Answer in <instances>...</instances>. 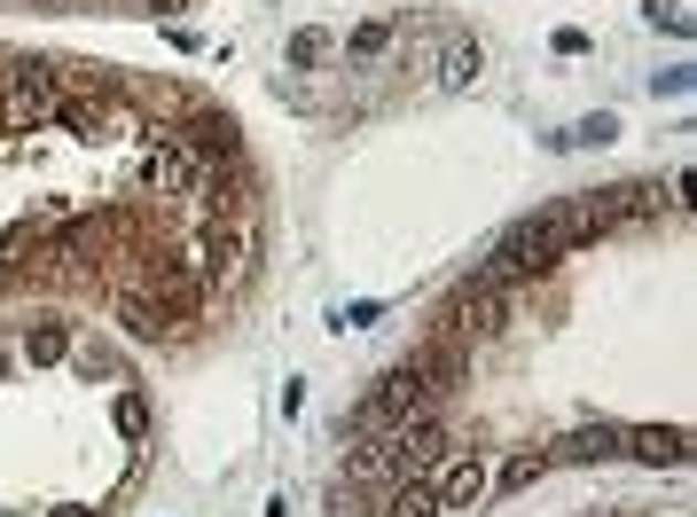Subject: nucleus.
Listing matches in <instances>:
<instances>
[{
  "mask_svg": "<svg viewBox=\"0 0 697 517\" xmlns=\"http://www.w3.org/2000/svg\"><path fill=\"white\" fill-rule=\"evenodd\" d=\"M321 55H329V32H298V40H291V63H298V71H314Z\"/></svg>",
  "mask_w": 697,
  "mask_h": 517,
  "instance_id": "obj_13",
  "label": "nucleus"
},
{
  "mask_svg": "<svg viewBox=\"0 0 697 517\" xmlns=\"http://www.w3.org/2000/svg\"><path fill=\"white\" fill-rule=\"evenodd\" d=\"M181 149H189L197 165H235V157H243V141H235V118H228V110H189Z\"/></svg>",
  "mask_w": 697,
  "mask_h": 517,
  "instance_id": "obj_3",
  "label": "nucleus"
},
{
  "mask_svg": "<svg viewBox=\"0 0 697 517\" xmlns=\"http://www.w3.org/2000/svg\"><path fill=\"white\" fill-rule=\"evenodd\" d=\"M627 455H643V463H666V471H674V463H689V431H682V423H643L635 440H627Z\"/></svg>",
  "mask_w": 697,
  "mask_h": 517,
  "instance_id": "obj_5",
  "label": "nucleus"
},
{
  "mask_svg": "<svg viewBox=\"0 0 697 517\" xmlns=\"http://www.w3.org/2000/svg\"><path fill=\"white\" fill-rule=\"evenodd\" d=\"M141 189H157V197H189V189H197V157H189L181 141L141 149Z\"/></svg>",
  "mask_w": 697,
  "mask_h": 517,
  "instance_id": "obj_4",
  "label": "nucleus"
},
{
  "mask_svg": "<svg viewBox=\"0 0 697 517\" xmlns=\"http://www.w3.org/2000/svg\"><path fill=\"white\" fill-rule=\"evenodd\" d=\"M118 369H126V361L110 354V345H86V354H78V377H86V384H95V377H118Z\"/></svg>",
  "mask_w": 697,
  "mask_h": 517,
  "instance_id": "obj_12",
  "label": "nucleus"
},
{
  "mask_svg": "<svg viewBox=\"0 0 697 517\" xmlns=\"http://www.w3.org/2000/svg\"><path fill=\"white\" fill-rule=\"evenodd\" d=\"M643 9H651V24H666V32H689V17L674 9V0H643Z\"/></svg>",
  "mask_w": 697,
  "mask_h": 517,
  "instance_id": "obj_15",
  "label": "nucleus"
},
{
  "mask_svg": "<svg viewBox=\"0 0 697 517\" xmlns=\"http://www.w3.org/2000/svg\"><path fill=\"white\" fill-rule=\"evenodd\" d=\"M541 471H549V455H509V463H501V486L517 494V486H534Z\"/></svg>",
  "mask_w": 697,
  "mask_h": 517,
  "instance_id": "obj_11",
  "label": "nucleus"
},
{
  "mask_svg": "<svg viewBox=\"0 0 697 517\" xmlns=\"http://www.w3.org/2000/svg\"><path fill=\"white\" fill-rule=\"evenodd\" d=\"M431 502H440V517H471V509L486 502V463H478V455H447Z\"/></svg>",
  "mask_w": 697,
  "mask_h": 517,
  "instance_id": "obj_2",
  "label": "nucleus"
},
{
  "mask_svg": "<svg viewBox=\"0 0 697 517\" xmlns=\"http://www.w3.org/2000/svg\"><path fill=\"white\" fill-rule=\"evenodd\" d=\"M0 369H9V354H0Z\"/></svg>",
  "mask_w": 697,
  "mask_h": 517,
  "instance_id": "obj_18",
  "label": "nucleus"
},
{
  "mask_svg": "<svg viewBox=\"0 0 697 517\" xmlns=\"http://www.w3.org/2000/svg\"><path fill=\"white\" fill-rule=\"evenodd\" d=\"M47 517H95V509H86V502H55Z\"/></svg>",
  "mask_w": 697,
  "mask_h": 517,
  "instance_id": "obj_17",
  "label": "nucleus"
},
{
  "mask_svg": "<svg viewBox=\"0 0 697 517\" xmlns=\"http://www.w3.org/2000/svg\"><path fill=\"white\" fill-rule=\"evenodd\" d=\"M24 354H32L40 369H47V361H63V354H71V329H63V321H40V329L24 337Z\"/></svg>",
  "mask_w": 697,
  "mask_h": 517,
  "instance_id": "obj_8",
  "label": "nucleus"
},
{
  "mask_svg": "<svg viewBox=\"0 0 697 517\" xmlns=\"http://www.w3.org/2000/svg\"><path fill=\"white\" fill-rule=\"evenodd\" d=\"M612 134H620V118H612V110H595V118H580L572 134H557V141H588V149H603Z\"/></svg>",
  "mask_w": 697,
  "mask_h": 517,
  "instance_id": "obj_9",
  "label": "nucleus"
},
{
  "mask_svg": "<svg viewBox=\"0 0 697 517\" xmlns=\"http://www.w3.org/2000/svg\"><path fill=\"white\" fill-rule=\"evenodd\" d=\"M110 423L126 431V440H141V431H149V400H141V392H126V400L110 408Z\"/></svg>",
  "mask_w": 697,
  "mask_h": 517,
  "instance_id": "obj_10",
  "label": "nucleus"
},
{
  "mask_svg": "<svg viewBox=\"0 0 697 517\" xmlns=\"http://www.w3.org/2000/svg\"><path fill=\"white\" fill-rule=\"evenodd\" d=\"M235 258H243V228L204 220L197 243H189V275H197V283H220V275H235Z\"/></svg>",
  "mask_w": 697,
  "mask_h": 517,
  "instance_id": "obj_1",
  "label": "nucleus"
},
{
  "mask_svg": "<svg viewBox=\"0 0 697 517\" xmlns=\"http://www.w3.org/2000/svg\"><path fill=\"white\" fill-rule=\"evenodd\" d=\"M478 63H486L478 48H455V55H447V86H471V78H478Z\"/></svg>",
  "mask_w": 697,
  "mask_h": 517,
  "instance_id": "obj_14",
  "label": "nucleus"
},
{
  "mask_svg": "<svg viewBox=\"0 0 697 517\" xmlns=\"http://www.w3.org/2000/svg\"><path fill=\"white\" fill-rule=\"evenodd\" d=\"M384 517H440V502H431L423 478H400V486H384Z\"/></svg>",
  "mask_w": 697,
  "mask_h": 517,
  "instance_id": "obj_6",
  "label": "nucleus"
},
{
  "mask_svg": "<svg viewBox=\"0 0 697 517\" xmlns=\"http://www.w3.org/2000/svg\"><path fill=\"white\" fill-rule=\"evenodd\" d=\"M557 455H572V463H603V455H620V431H603V423H595V431H572Z\"/></svg>",
  "mask_w": 697,
  "mask_h": 517,
  "instance_id": "obj_7",
  "label": "nucleus"
},
{
  "mask_svg": "<svg viewBox=\"0 0 697 517\" xmlns=\"http://www.w3.org/2000/svg\"><path fill=\"white\" fill-rule=\"evenodd\" d=\"M384 40H392V32H384V24H361V32H353V55H377V48H384Z\"/></svg>",
  "mask_w": 697,
  "mask_h": 517,
  "instance_id": "obj_16",
  "label": "nucleus"
}]
</instances>
